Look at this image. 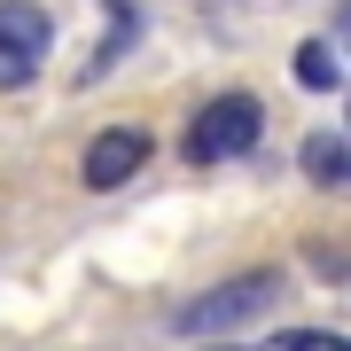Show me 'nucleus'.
Returning a JSON list of instances; mask_svg holds the SVG:
<instances>
[{"label":"nucleus","instance_id":"0eeeda50","mask_svg":"<svg viewBox=\"0 0 351 351\" xmlns=\"http://www.w3.org/2000/svg\"><path fill=\"white\" fill-rule=\"evenodd\" d=\"M281 351H351V336H328V328H297V336H281Z\"/></svg>","mask_w":351,"mask_h":351},{"label":"nucleus","instance_id":"7ed1b4c3","mask_svg":"<svg viewBox=\"0 0 351 351\" xmlns=\"http://www.w3.org/2000/svg\"><path fill=\"white\" fill-rule=\"evenodd\" d=\"M47 8L39 0H0V94H16V86H32L39 63H47Z\"/></svg>","mask_w":351,"mask_h":351},{"label":"nucleus","instance_id":"6e6552de","mask_svg":"<svg viewBox=\"0 0 351 351\" xmlns=\"http://www.w3.org/2000/svg\"><path fill=\"white\" fill-rule=\"evenodd\" d=\"M203 351H250V343H203Z\"/></svg>","mask_w":351,"mask_h":351},{"label":"nucleus","instance_id":"20e7f679","mask_svg":"<svg viewBox=\"0 0 351 351\" xmlns=\"http://www.w3.org/2000/svg\"><path fill=\"white\" fill-rule=\"evenodd\" d=\"M141 164H149V133H141V125H110V133H94V141H86V156H78V180H86L94 195H110V188H125Z\"/></svg>","mask_w":351,"mask_h":351},{"label":"nucleus","instance_id":"39448f33","mask_svg":"<svg viewBox=\"0 0 351 351\" xmlns=\"http://www.w3.org/2000/svg\"><path fill=\"white\" fill-rule=\"evenodd\" d=\"M297 164H304V180H320V188H351V141H336V133H313L297 149Z\"/></svg>","mask_w":351,"mask_h":351},{"label":"nucleus","instance_id":"f257e3e1","mask_svg":"<svg viewBox=\"0 0 351 351\" xmlns=\"http://www.w3.org/2000/svg\"><path fill=\"white\" fill-rule=\"evenodd\" d=\"M274 304H281V274L258 265V274H234V281L188 297L180 304V336H234V328H250L258 313H274Z\"/></svg>","mask_w":351,"mask_h":351},{"label":"nucleus","instance_id":"f03ea898","mask_svg":"<svg viewBox=\"0 0 351 351\" xmlns=\"http://www.w3.org/2000/svg\"><path fill=\"white\" fill-rule=\"evenodd\" d=\"M258 133H265V101L258 94H211L188 117V141H180V149L195 164H226V156H250Z\"/></svg>","mask_w":351,"mask_h":351},{"label":"nucleus","instance_id":"423d86ee","mask_svg":"<svg viewBox=\"0 0 351 351\" xmlns=\"http://www.w3.org/2000/svg\"><path fill=\"white\" fill-rule=\"evenodd\" d=\"M289 71H297V78H304V86H313V94H328V86H336V78H343L336 47H320V39H304V47H297V63H289Z\"/></svg>","mask_w":351,"mask_h":351}]
</instances>
